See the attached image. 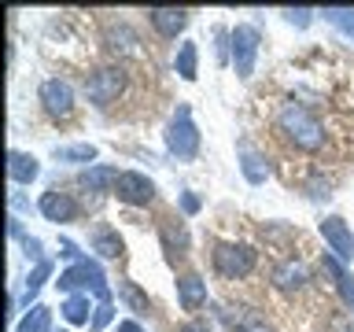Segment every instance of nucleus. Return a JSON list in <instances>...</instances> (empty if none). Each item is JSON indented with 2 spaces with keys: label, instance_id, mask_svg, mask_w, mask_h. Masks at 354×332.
Listing matches in <instances>:
<instances>
[{
  "label": "nucleus",
  "instance_id": "obj_1",
  "mask_svg": "<svg viewBox=\"0 0 354 332\" xmlns=\"http://www.w3.org/2000/svg\"><path fill=\"white\" fill-rule=\"evenodd\" d=\"M277 129H281L284 140L295 144L299 151H317L321 144H325V126H321L303 104H295V100L281 104V111H277Z\"/></svg>",
  "mask_w": 354,
  "mask_h": 332
},
{
  "label": "nucleus",
  "instance_id": "obj_2",
  "mask_svg": "<svg viewBox=\"0 0 354 332\" xmlns=\"http://www.w3.org/2000/svg\"><path fill=\"white\" fill-rule=\"evenodd\" d=\"M59 292H96L100 295V303H107L111 299V288H107V277H104V266L93 262V259H82V262H74L71 270H63L59 273Z\"/></svg>",
  "mask_w": 354,
  "mask_h": 332
},
{
  "label": "nucleus",
  "instance_id": "obj_3",
  "mask_svg": "<svg viewBox=\"0 0 354 332\" xmlns=\"http://www.w3.org/2000/svg\"><path fill=\"white\" fill-rule=\"evenodd\" d=\"M254 259H259V251L251 248V243H214V251H210V262H214V270L221 277H229V281H240V277H248L254 270Z\"/></svg>",
  "mask_w": 354,
  "mask_h": 332
},
{
  "label": "nucleus",
  "instance_id": "obj_4",
  "mask_svg": "<svg viewBox=\"0 0 354 332\" xmlns=\"http://www.w3.org/2000/svg\"><path fill=\"white\" fill-rule=\"evenodd\" d=\"M259 44H262V33H259V26H248V22H240V26L229 33V52H232V66H236L240 82H248V77L254 74Z\"/></svg>",
  "mask_w": 354,
  "mask_h": 332
},
{
  "label": "nucleus",
  "instance_id": "obj_5",
  "mask_svg": "<svg viewBox=\"0 0 354 332\" xmlns=\"http://www.w3.org/2000/svg\"><path fill=\"white\" fill-rule=\"evenodd\" d=\"M166 148H170V155H177V159H196L199 155V129H196L188 107H177V115L170 118V126H166Z\"/></svg>",
  "mask_w": 354,
  "mask_h": 332
},
{
  "label": "nucleus",
  "instance_id": "obj_6",
  "mask_svg": "<svg viewBox=\"0 0 354 332\" xmlns=\"http://www.w3.org/2000/svg\"><path fill=\"white\" fill-rule=\"evenodd\" d=\"M85 93L96 107H107L126 93V71L122 66H96L93 74L85 77Z\"/></svg>",
  "mask_w": 354,
  "mask_h": 332
},
{
  "label": "nucleus",
  "instance_id": "obj_7",
  "mask_svg": "<svg viewBox=\"0 0 354 332\" xmlns=\"http://www.w3.org/2000/svg\"><path fill=\"white\" fill-rule=\"evenodd\" d=\"M37 100H41V107H44V115H48V118H71L74 115V85L63 82V77H48V82H41Z\"/></svg>",
  "mask_w": 354,
  "mask_h": 332
},
{
  "label": "nucleus",
  "instance_id": "obj_8",
  "mask_svg": "<svg viewBox=\"0 0 354 332\" xmlns=\"http://www.w3.org/2000/svg\"><path fill=\"white\" fill-rule=\"evenodd\" d=\"M115 196H118V203H126V207H148L155 199V181L140 170H122L118 181H115Z\"/></svg>",
  "mask_w": 354,
  "mask_h": 332
},
{
  "label": "nucleus",
  "instance_id": "obj_9",
  "mask_svg": "<svg viewBox=\"0 0 354 332\" xmlns=\"http://www.w3.org/2000/svg\"><path fill=\"white\" fill-rule=\"evenodd\" d=\"M321 237H325L328 251L336 255L343 266L354 259V232H351V225H347V221H343L339 214H328L325 221H321Z\"/></svg>",
  "mask_w": 354,
  "mask_h": 332
},
{
  "label": "nucleus",
  "instance_id": "obj_10",
  "mask_svg": "<svg viewBox=\"0 0 354 332\" xmlns=\"http://www.w3.org/2000/svg\"><path fill=\"white\" fill-rule=\"evenodd\" d=\"M37 210L48 221H55V225H66V221H77V214H82V207H77V199L71 192H59V188H52V192L41 196Z\"/></svg>",
  "mask_w": 354,
  "mask_h": 332
},
{
  "label": "nucleus",
  "instance_id": "obj_11",
  "mask_svg": "<svg viewBox=\"0 0 354 332\" xmlns=\"http://www.w3.org/2000/svg\"><path fill=\"white\" fill-rule=\"evenodd\" d=\"M177 303H181V310H188V314H196L199 306L207 303V281L199 273H181L177 277Z\"/></svg>",
  "mask_w": 354,
  "mask_h": 332
},
{
  "label": "nucleus",
  "instance_id": "obj_12",
  "mask_svg": "<svg viewBox=\"0 0 354 332\" xmlns=\"http://www.w3.org/2000/svg\"><path fill=\"white\" fill-rule=\"evenodd\" d=\"M148 22L155 26V33H162V37H177V33L188 26V11L185 8H151Z\"/></svg>",
  "mask_w": 354,
  "mask_h": 332
},
{
  "label": "nucleus",
  "instance_id": "obj_13",
  "mask_svg": "<svg viewBox=\"0 0 354 332\" xmlns=\"http://www.w3.org/2000/svg\"><path fill=\"white\" fill-rule=\"evenodd\" d=\"M240 174L248 177V185H262L266 177H270V163H266L262 151H254L248 140H240Z\"/></svg>",
  "mask_w": 354,
  "mask_h": 332
},
{
  "label": "nucleus",
  "instance_id": "obj_14",
  "mask_svg": "<svg viewBox=\"0 0 354 332\" xmlns=\"http://www.w3.org/2000/svg\"><path fill=\"white\" fill-rule=\"evenodd\" d=\"M273 284L281 288V292H299V288L306 284V266L299 259H284L273 266Z\"/></svg>",
  "mask_w": 354,
  "mask_h": 332
},
{
  "label": "nucleus",
  "instance_id": "obj_15",
  "mask_svg": "<svg viewBox=\"0 0 354 332\" xmlns=\"http://www.w3.org/2000/svg\"><path fill=\"white\" fill-rule=\"evenodd\" d=\"M8 174H11V181H15V185H30V181H37L41 166H37V159H33L30 151L11 148L8 151Z\"/></svg>",
  "mask_w": 354,
  "mask_h": 332
},
{
  "label": "nucleus",
  "instance_id": "obj_16",
  "mask_svg": "<svg viewBox=\"0 0 354 332\" xmlns=\"http://www.w3.org/2000/svg\"><path fill=\"white\" fill-rule=\"evenodd\" d=\"M321 266H325V273H332V284H336L339 299L347 306H354V277L347 273V266H343L336 255H321Z\"/></svg>",
  "mask_w": 354,
  "mask_h": 332
},
{
  "label": "nucleus",
  "instance_id": "obj_17",
  "mask_svg": "<svg viewBox=\"0 0 354 332\" xmlns=\"http://www.w3.org/2000/svg\"><path fill=\"white\" fill-rule=\"evenodd\" d=\"M115 181H118L115 166H88V170L77 177V185L88 188V192H115Z\"/></svg>",
  "mask_w": 354,
  "mask_h": 332
},
{
  "label": "nucleus",
  "instance_id": "obj_18",
  "mask_svg": "<svg viewBox=\"0 0 354 332\" xmlns=\"http://www.w3.org/2000/svg\"><path fill=\"white\" fill-rule=\"evenodd\" d=\"M88 243H93V251H100L104 259H118V255L126 251V243H122V237L111 225H96L93 237H88Z\"/></svg>",
  "mask_w": 354,
  "mask_h": 332
},
{
  "label": "nucleus",
  "instance_id": "obj_19",
  "mask_svg": "<svg viewBox=\"0 0 354 332\" xmlns=\"http://www.w3.org/2000/svg\"><path fill=\"white\" fill-rule=\"evenodd\" d=\"M177 74L185 77V82H196V66H199V48H196V41H185L181 48H177Z\"/></svg>",
  "mask_w": 354,
  "mask_h": 332
},
{
  "label": "nucleus",
  "instance_id": "obj_20",
  "mask_svg": "<svg viewBox=\"0 0 354 332\" xmlns=\"http://www.w3.org/2000/svg\"><path fill=\"white\" fill-rule=\"evenodd\" d=\"M15 332H52V310L48 306H30L26 310V317L19 321V329Z\"/></svg>",
  "mask_w": 354,
  "mask_h": 332
},
{
  "label": "nucleus",
  "instance_id": "obj_21",
  "mask_svg": "<svg viewBox=\"0 0 354 332\" xmlns=\"http://www.w3.org/2000/svg\"><path fill=\"white\" fill-rule=\"evenodd\" d=\"M63 310V317L71 321V325H88V295L85 292H77V295H66V303L59 306Z\"/></svg>",
  "mask_w": 354,
  "mask_h": 332
},
{
  "label": "nucleus",
  "instance_id": "obj_22",
  "mask_svg": "<svg viewBox=\"0 0 354 332\" xmlns=\"http://www.w3.org/2000/svg\"><path fill=\"white\" fill-rule=\"evenodd\" d=\"M104 41H107L111 52H133V44H137V33H133L126 22H122V26H107Z\"/></svg>",
  "mask_w": 354,
  "mask_h": 332
},
{
  "label": "nucleus",
  "instance_id": "obj_23",
  "mask_svg": "<svg viewBox=\"0 0 354 332\" xmlns=\"http://www.w3.org/2000/svg\"><path fill=\"white\" fill-rule=\"evenodd\" d=\"M118 299H122V303H126L129 310H137V314H148V310H151L148 295H144L133 281H122V284H118Z\"/></svg>",
  "mask_w": 354,
  "mask_h": 332
},
{
  "label": "nucleus",
  "instance_id": "obj_24",
  "mask_svg": "<svg viewBox=\"0 0 354 332\" xmlns=\"http://www.w3.org/2000/svg\"><path fill=\"white\" fill-rule=\"evenodd\" d=\"M321 15H325L347 41H354V8H325Z\"/></svg>",
  "mask_w": 354,
  "mask_h": 332
},
{
  "label": "nucleus",
  "instance_id": "obj_25",
  "mask_svg": "<svg viewBox=\"0 0 354 332\" xmlns=\"http://www.w3.org/2000/svg\"><path fill=\"white\" fill-rule=\"evenodd\" d=\"M55 159L59 163H93L96 148L93 144H66V148H55Z\"/></svg>",
  "mask_w": 354,
  "mask_h": 332
},
{
  "label": "nucleus",
  "instance_id": "obj_26",
  "mask_svg": "<svg viewBox=\"0 0 354 332\" xmlns=\"http://www.w3.org/2000/svg\"><path fill=\"white\" fill-rule=\"evenodd\" d=\"M48 277H52V259H44V262L33 266V273L26 277V306H30V299L44 288V281H48Z\"/></svg>",
  "mask_w": 354,
  "mask_h": 332
},
{
  "label": "nucleus",
  "instance_id": "obj_27",
  "mask_svg": "<svg viewBox=\"0 0 354 332\" xmlns=\"http://www.w3.org/2000/svg\"><path fill=\"white\" fill-rule=\"evenodd\" d=\"M111 317H115V303L107 299V303H100V306L93 310V332L107 329V321H111Z\"/></svg>",
  "mask_w": 354,
  "mask_h": 332
},
{
  "label": "nucleus",
  "instance_id": "obj_28",
  "mask_svg": "<svg viewBox=\"0 0 354 332\" xmlns=\"http://www.w3.org/2000/svg\"><path fill=\"white\" fill-rule=\"evenodd\" d=\"M310 15H314L310 8H284V19L292 22V26H299V30L310 26Z\"/></svg>",
  "mask_w": 354,
  "mask_h": 332
},
{
  "label": "nucleus",
  "instance_id": "obj_29",
  "mask_svg": "<svg viewBox=\"0 0 354 332\" xmlns=\"http://www.w3.org/2000/svg\"><path fill=\"white\" fill-rule=\"evenodd\" d=\"M22 248H26V259L44 262V259H41V240H37V237H22Z\"/></svg>",
  "mask_w": 354,
  "mask_h": 332
},
{
  "label": "nucleus",
  "instance_id": "obj_30",
  "mask_svg": "<svg viewBox=\"0 0 354 332\" xmlns=\"http://www.w3.org/2000/svg\"><path fill=\"white\" fill-rule=\"evenodd\" d=\"M181 210H185V214H196V210H199V196L196 192H181Z\"/></svg>",
  "mask_w": 354,
  "mask_h": 332
},
{
  "label": "nucleus",
  "instance_id": "obj_31",
  "mask_svg": "<svg viewBox=\"0 0 354 332\" xmlns=\"http://www.w3.org/2000/svg\"><path fill=\"white\" fill-rule=\"evenodd\" d=\"M59 255H63V259L82 262V251H77V243H71V240H63V243H59Z\"/></svg>",
  "mask_w": 354,
  "mask_h": 332
},
{
  "label": "nucleus",
  "instance_id": "obj_32",
  "mask_svg": "<svg viewBox=\"0 0 354 332\" xmlns=\"http://www.w3.org/2000/svg\"><path fill=\"white\" fill-rule=\"evenodd\" d=\"M177 332H210V325H207V321H199V317H196V321H185V325L177 329Z\"/></svg>",
  "mask_w": 354,
  "mask_h": 332
},
{
  "label": "nucleus",
  "instance_id": "obj_33",
  "mask_svg": "<svg viewBox=\"0 0 354 332\" xmlns=\"http://www.w3.org/2000/svg\"><path fill=\"white\" fill-rule=\"evenodd\" d=\"M8 232H11V237H22V225H19V218H15V214L8 218Z\"/></svg>",
  "mask_w": 354,
  "mask_h": 332
},
{
  "label": "nucleus",
  "instance_id": "obj_34",
  "mask_svg": "<svg viewBox=\"0 0 354 332\" xmlns=\"http://www.w3.org/2000/svg\"><path fill=\"white\" fill-rule=\"evenodd\" d=\"M11 207H15V210H30V203H26L19 192H11Z\"/></svg>",
  "mask_w": 354,
  "mask_h": 332
},
{
  "label": "nucleus",
  "instance_id": "obj_35",
  "mask_svg": "<svg viewBox=\"0 0 354 332\" xmlns=\"http://www.w3.org/2000/svg\"><path fill=\"white\" fill-rule=\"evenodd\" d=\"M118 332H144V329H140V321H122Z\"/></svg>",
  "mask_w": 354,
  "mask_h": 332
},
{
  "label": "nucleus",
  "instance_id": "obj_36",
  "mask_svg": "<svg viewBox=\"0 0 354 332\" xmlns=\"http://www.w3.org/2000/svg\"><path fill=\"white\" fill-rule=\"evenodd\" d=\"M240 332H273V329H266V325H248V329H240Z\"/></svg>",
  "mask_w": 354,
  "mask_h": 332
}]
</instances>
